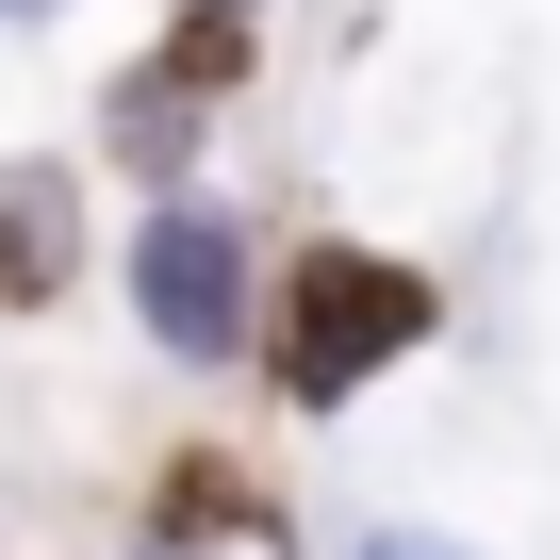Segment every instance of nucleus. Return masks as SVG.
Segmentation results:
<instances>
[{
	"instance_id": "nucleus-1",
	"label": "nucleus",
	"mask_w": 560,
	"mask_h": 560,
	"mask_svg": "<svg viewBox=\"0 0 560 560\" xmlns=\"http://www.w3.org/2000/svg\"><path fill=\"white\" fill-rule=\"evenodd\" d=\"M412 330H429V280H412V264H380V247H314L298 298H280V396L330 412V396H363Z\"/></svg>"
},
{
	"instance_id": "nucleus-2",
	"label": "nucleus",
	"mask_w": 560,
	"mask_h": 560,
	"mask_svg": "<svg viewBox=\"0 0 560 560\" xmlns=\"http://www.w3.org/2000/svg\"><path fill=\"white\" fill-rule=\"evenodd\" d=\"M132 298H149V330H165L182 363L247 347V247H231V214H149V247H132Z\"/></svg>"
},
{
	"instance_id": "nucleus-3",
	"label": "nucleus",
	"mask_w": 560,
	"mask_h": 560,
	"mask_svg": "<svg viewBox=\"0 0 560 560\" xmlns=\"http://www.w3.org/2000/svg\"><path fill=\"white\" fill-rule=\"evenodd\" d=\"M231 83H247V50H231V18H198V34H165V50L132 67V116H116V149H149V165H165V149H182V116H198V100H231Z\"/></svg>"
},
{
	"instance_id": "nucleus-4",
	"label": "nucleus",
	"mask_w": 560,
	"mask_h": 560,
	"mask_svg": "<svg viewBox=\"0 0 560 560\" xmlns=\"http://www.w3.org/2000/svg\"><path fill=\"white\" fill-rule=\"evenodd\" d=\"M67 280V182L34 165V182H0V298H50Z\"/></svg>"
},
{
	"instance_id": "nucleus-5",
	"label": "nucleus",
	"mask_w": 560,
	"mask_h": 560,
	"mask_svg": "<svg viewBox=\"0 0 560 560\" xmlns=\"http://www.w3.org/2000/svg\"><path fill=\"white\" fill-rule=\"evenodd\" d=\"M363 560H462V544H429V527H380V544H363Z\"/></svg>"
},
{
	"instance_id": "nucleus-6",
	"label": "nucleus",
	"mask_w": 560,
	"mask_h": 560,
	"mask_svg": "<svg viewBox=\"0 0 560 560\" xmlns=\"http://www.w3.org/2000/svg\"><path fill=\"white\" fill-rule=\"evenodd\" d=\"M214 18H231V0H214Z\"/></svg>"
}]
</instances>
